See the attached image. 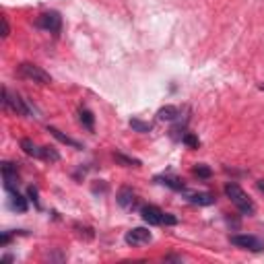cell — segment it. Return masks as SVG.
<instances>
[{
    "mask_svg": "<svg viewBox=\"0 0 264 264\" xmlns=\"http://www.w3.org/2000/svg\"><path fill=\"white\" fill-rule=\"evenodd\" d=\"M105 190H107L105 184H95V186H93V192H95V194H97V192H105Z\"/></svg>",
    "mask_w": 264,
    "mask_h": 264,
    "instance_id": "obj_25",
    "label": "cell"
},
{
    "mask_svg": "<svg viewBox=\"0 0 264 264\" xmlns=\"http://www.w3.org/2000/svg\"><path fill=\"white\" fill-rule=\"evenodd\" d=\"M21 149H23L29 157H35V159H41V147H37L31 139H23L21 141Z\"/></svg>",
    "mask_w": 264,
    "mask_h": 264,
    "instance_id": "obj_14",
    "label": "cell"
},
{
    "mask_svg": "<svg viewBox=\"0 0 264 264\" xmlns=\"http://www.w3.org/2000/svg\"><path fill=\"white\" fill-rule=\"evenodd\" d=\"M48 132H52V137H54L56 141H60V143H64V145H69V147H73V149H77V151L83 149V145H81L79 141H75V139H71V137H66L64 132H60V130L54 128V126H48Z\"/></svg>",
    "mask_w": 264,
    "mask_h": 264,
    "instance_id": "obj_10",
    "label": "cell"
},
{
    "mask_svg": "<svg viewBox=\"0 0 264 264\" xmlns=\"http://www.w3.org/2000/svg\"><path fill=\"white\" fill-rule=\"evenodd\" d=\"M258 89H260V91H264V83H262V85H260V87H258Z\"/></svg>",
    "mask_w": 264,
    "mask_h": 264,
    "instance_id": "obj_29",
    "label": "cell"
},
{
    "mask_svg": "<svg viewBox=\"0 0 264 264\" xmlns=\"http://www.w3.org/2000/svg\"><path fill=\"white\" fill-rule=\"evenodd\" d=\"M35 27L46 29V31H50V33H58L60 27H62V17H60L56 11L41 13V15L35 19Z\"/></svg>",
    "mask_w": 264,
    "mask_h": 264,
    "instance_id": "obj_4",
    "label": "cell"
},
{
    "mask_svg": "<svg viewBox=\"0 0 264 264\" xmlns=\"http://www.w3.org/2000/svg\"><path fill=\"white\" fill-rule=\"evenodd\" d=\"M9 194H11V207L15 211H19V213H25L27 211V198L21 196L19 190H11Z\"/></svg>",
    "mask_w": 264,
    "mask_h": 264,
    "instance_id": "obj_13",
    "label": "cell"
},
{
    "mask_svg": "<svg viewBox=\"0 0 264 264\" xmlns=\"http://www.w3.org/2000/svg\"><path fill=\"white\" fill-rule=\"evenodd\" d=\"M225 194L229 196V201L235 205V209L239 211V213H244V215H254L256 213V205L252 203V198L241 190V186L239 184H235V182H229V184H225Z\"/></svg>",
    "mask_w": 264,
    "mask_h": 264,
    "instance_id": "obj_1",
    "label": "cell"
},
{
    "mask_svg": "<svg viewBox=\"0 0 264 264\" xmlns=\"http://www.w3.org/2000/svg\"><path fill=\"white\" fill-rule=\"evenodd\" d=\"M27 196H29V201H33V203H35V207H39V198H37V188L29 186V190H27Z\"/></svg>",
    "mask_w": 264,
    "mask_h": 264,
    "instance_id": "obj_22",
    "label": "cell"
},
{
    "mask_svg": "<svg viewBox=\"0 0 264 264\" xmlns=\"http://www.w3.org/2000/svg\"><path fill=\"white\" fill-rule=\"evenodd\" d=\"M41 159L50 161V163H56V161H60V153L54 147H41Z\"/></svg>",
    "mask_w": 264,
    "mask_h": 264,
    "instance_id": "obj_17",
    "label": "cell"
},
{
    "mask_svg": "<svg viewBox=\"0 0 264 264\" xmlns=\"http://www.w3.org/2000/svg\"><path fill=\"white\" fill-rule=\"evenodd\" d=\"M116 201H118V205H120L122 209L132 211V209L137 207V194L132 192V188L124 186V188H120V192H118V196H116Z\"/></svg>",
    "mask_w": 264,
    "mask_h": 264,
    "instance_id": "obj_8",
    "label": "cell"
},
{
    "mask_svg": "<svg viewBox=\"0 0 264 264\" xmlns=\"http://www.w3.org/2000/svg\"><path fill=\"white\" fill-rule=\"evenodd\" d=\"M130 128L135 130V132H151L153 130V124H149V122H143V120H139V118H132L130 120Z\"/></svg>",
    "mask_w": 264,
    "mask_h": 264,
    "instance_id": "obj_18",
    "label": "cell"
},
{
    "mask_svg": "<svg viewBox=\"0 0 264 264\" xmlns=\"http://www.w3.org/2000/svg\"><path fill=\"white\" fill-rule=\"evenodd\" d=\"M182 141H184V145H188L190 149H198V147H201V141H198V139L192 135V132H186V135L182 137Z\"/></svg>",
    "mask_w": 264,
    "mask_h": 264,
    "instance_id": "obj_20",
    "label": "cell"
},
{
    "mask_svg": "<svg viewBox=\"0 0 264 264\" xmlns=\"http://www.w3.org/2000/svg\"><path fill=\"white\" fill-rule=\"evenodd\" d=\"M155 182H159V184H163V186H167V188H171V190H178V192H184V190H186L184 182H180L178 178H173V175H157Z\"/></svg>",
    "mask_w": 264,
    "mask_h": 264,
    "instance_id": "obj_12",
    "label": "cell"
},
{
    "mask_svg": "<svg viewBox=\"0 0 264 264\" xmlns=\"http://www.w3.org/2000/svg\"><path fill=\"white\" fill-rule=\"evenodd\" d=\"M141 217L145 219V221L149 225H163V211L153 207V205H147L141 209Z\"/></svg>",
    "mask_w": 264,
    "mask_h": 264,
    "instance_id": "obj_7",
    "label": "cell"
},
{
    "mask_svg": "<svg viewBox=\"0 0 264 264\" xmlns=\"http://www.w3.org/2000/svg\"><path fill=\"white\" fill-rule=\"evenodd\" d=\"M229 241L237 248H244L250 252H262L264 250V239L256 235H231Z\"/></svg>",
    "mask_w": 264,
    "mask_h": 264,
    "instance_id": "obj_5",
    "label": "cell"
},
{
    "mask_svg": "<svg viewBox=\"0 0 264 264\" xmlns=\"http://www.w3.org/2000/svg\"><path fill=\"white\" fill-rule=\"evenodd\" d=\"M11 260H13V256H5V258H3V264H9Z\"/></svg>",
    "mask_w": 264,
    "mask_h": 264,
    "instance_id": "obj_28",
    "label": "cell"
},
{
    "mask_svg": "<svg viewBox=\"0 0 264 264\" xmlns=\"http://www.w3.org/2000/svg\"><path fill=\"white\" fill-rule=\"evenodd\" d=\"M256 186H258V190H260V192H264V180H258V184H256Z\"/></svg>",
    "mask_w": 264,
    "mask_h": 264,
    "instance_id": "obj_27",
    "label": "cell"
},
{
    "mask_svg": "<svg viewBox=\"0 0 264 264\" xmlns=\"http://www.w3.org/2000/svg\"><path fill=\"white\" fill-rule=\"evenodd\" d=\"M163 223L165 225H175L178 223V219H175L173 215H169V213H163Z\"/></svg>",
    "mask_w": 264,
    "mask_h": 264,
    "instance_id": "obj_23",
    "label": "cell"
},
{
    "mask_svg": "<svg viewBox=\"0 0 264 264\" xmlns=\"http://www.w3.org/2000/svg\"><path fill=\"white\" fill-rule=\"evenodd\" d=\"M79 116H81V124L87 128V130H93L95 128V116H93V112L91 109H87V107H81V112H79Z\"/></svg>",
    "mask_w": 264,
    "mask_h": 264,
    "instance_id": "obj_15",
    "label": "cell"
},
{
    "mask_svg": "<svg viewBox=\"0 0 264 264\" xmlns=\"http://www.w3.org/2000/svg\"><path fill=\"white\" fill-rule=\"evenodd\" d=\"M9 33H11L9 21H7V17H3V37H9Z\"/></svg>",
    "mask_w": 264,
    "mask_h": 264,
    "instance_id": "obj_24",
    "label": "cell"
},
{
    "mask_svg": "<svg viewBox=\"0 0 264 264\" xmlns=\"http://www.w3.org/2000/svg\"><path fill=\"white\" fill-rule=\"evenodd\" d=\"M3 105L7 109H13L17 116H31V109L25 103V99H21V95H17V93H11L7 87L3 89Z\"/></svg>",
    "mask_w": 264,
    "mask_h": 264,
    "instance_id": "obj_3",
    "label": "cell"
},
{
    "mask_svg": "<svg viewBox=\"0 0 264 264\" xmlns=\"http://www.w3.org/2000/svg\"><path fill=\"white\" fill-rule=\"evenodd\" d=\"M19 75L23 77V79H29L33 83H39V85H50L52 83V77L39 69V66L31 64V62H23V64H19Z\"/></svg>",
    "mask_w": 264,
    "mask_h": 264,
    "instance_id": "obj_2",
    "label": "cell"
},
{
    "mask_svg": "<svg viewBox=\"0 0 264 264\" xmlns=\"http://www.w3.org/2000/svg\"><path fill=\"white\" fill-rule=\"evenodd\" d=\"M114 159L124 165V167H141V159H135V157H128L124 153H114Z\"/></svg>",
    "mask_w": 264,
    "mask_h": 264,
    "instance_id": "obj_16",
    "label": "cell"
},
{
    "mask_svg": "<svg viewBox=\"0 0 264 264\" xmlns=\"http://www.w3.org/2000/svg\"><path fill=\"white\" fill-rule=\"evenodd\" d=\"M157 118H159L161 122H173V120H178V118H180V107L165 105V107H161L159 112H157Z\"/></svg>",
    "mask_w": 264,
    "mask_h": 264,
    "instance_id": "obj_11",
    "label": "cell"
},
{
    "mask_svg": "<svg viewBox=\"0 0 264 264\" xmlns=\"http://www.w3.org/2000/svg\"><path fill=\"white\" fill-rule=\"evenodd\" d=\"M194 175H198V178H203V180H207V178H211L213 175V171H211V167H207V165H196L194 167Z\"/></svg>",
    "mask_w": 264,
    "mask_h": 264,
    "instance_id": "obj_19",
    "label": "cell"
},
{
    "mask_svg": "<svg viewBox=\"0 0 264 264\" xmlns=\"http://www.w3.org/2000/svg\"><path fill=\"white\" fill-rule=\"evenodd\" d=\"M153 239L151 231L145 229V227H135V229H130L126 235H124V241L128 246H141V244H149V241Z\"/></svg>",
    "mask_w": 264,
    "mask_h": 264,
    "instance_id": "obj_6",
    "label": "cell"
},
{
    "mask_svg": "<svg viewBox=\"0 0 264 264\" xmlns=\"http://www.w3.org/2000/svg\"><path fill=\"white\" fill-rule=\"evenodd\" d=\"M188 203L198 207H209L215 203V196L211 192H188Z\"/></svg>",
    "mask_w": 264,
    "mask_h": 264,
    "instance_id": "obj_9",
    "label": "cell"
},
{
    "mask_svg": "<svg viewBox=\"0 0 264 264\" xmlns=\"http://www.w3.org/2000/svg\"><path fill=\"white\" fill-rule=\"evenodd\" d=\"M9 241H11V235H9V233H5L3 237H0V246H7Z\"/></svg>",
    "mask_w": 264,
    "mask_h": 264,
    "instance_id": "obj_26",
    "label": "cell"
},
{
    "mask_svg": "<svg viewBox=\"0 0 264 264\" xmlns=\"http://www.w3.org/2000/svg\"><path fill=\"white\" fill-rule=\"evenodd\" d=\"M75 229H77V231H79V235H85V237H87V239H91V237H93V235H95V233H93V229H91V227H83V225H79V223H77V225H75Z\"/></svg>",
    "mask_w": 264,
    "mask_h": 264,
    "instance_id": "obj_21",
    "label": "cell"
}]
</instances>
